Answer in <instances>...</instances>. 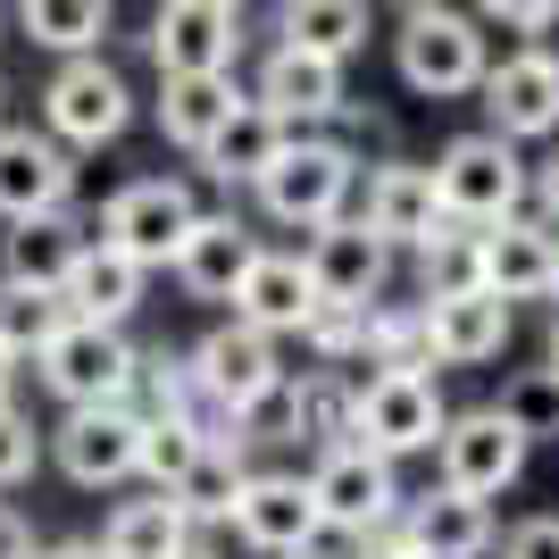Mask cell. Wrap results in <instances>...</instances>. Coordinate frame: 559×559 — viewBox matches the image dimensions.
<instances>
[{"instance_id":"1","label":"cell","mask_w":559,"mask_h":559,"mask_svg":"<svg viewBox=\"0 0 559 559\" xmlns=\"http://www.w3.org/2000/svg\"><path fill=\"white\" fill-rule=\"evenodd\" d=\"M34 368H43V384L68 401V409H126L134 384H142L134 343L117 326H84V318H68V326L50 334V343L34 350Z\"/></svg>"},{"instance_id":"2","label":"cell","mask_w":559,"mask_h":559,"mask_svg":"<svg viewBox=\"0 0 559 559\" xmlns=\"http://www.w3.org/2000/svg\"><path fill=\"white\" fill-rule=\"evenodd\" d=\"M443 393L426 368H376L359 393H350V443L376 451V460H401V451H435L443 443Z\"/></svg>"},{"instance_id":"3","label":"cell","mask_w":559,"mask_h":559,"mask_svg":"<svg viewBox=\"0 0 559 559\" xmlns=\"http://www.w3.org/2000/svg\"><path fill=\"white\" fill-rule=\"evenodd\" d=\"M426 176H435V210L451 226H501L526 201V167L501 134H460L443 151V167H426Z\"/></svg>"},{"instance_id":"4","label":"cell","mask_w":559,"mask_h":559,"mask_svg":"<svg viewBox=\"0 0 559 559\" xmlns=\"http://www.w3.org/2000/svg\"><path fill=\"white\" fill-rule=\"evenodd\" d=\"M192 393L210 401L217 418H259V409H267V401L284 393V359H276V334H259V326H242V318H234V326H217L210 343L192 350Z\"/></svg>"},{"instance_id":"5","label":"cell","mask_w":559,"mask_h":559,"mask_svg":"<svg viewBox=\"0 0 559 559\" xmlns=\"http://www.w3.org/2000/svg\"><path fill=\"white\" fill-rule=\"evenodd\" d=\"M259 201H267V217H284V226H326V217H343V192H350V151L343 142H276V159L251 176Z\"/></svg>"},{"instance_id":"6","label":"cell","mask_w":559,"mask_h":559,"mask_svg":"<svg viewBox=\"0 0 559 559\" xmlns=\"http://www.w3.org/2000/svg\"><path fill=\"white\" fill-rule=\"evenodd\" d=\"M192 217H201V210H192V192L176 185V176H142V185H126L109 210H100V242L151 276V267L176 259V242L192 234Z\"/></svg>"},{"instance_id":"7","label":"cell","mask_w":559,"mask_h":559,"mask_svg":"<svg viewBox=\"0 0 559 559\" xmlns=\"http://www.w3.org/2000/svg\"><path fill=\"white\" fill-rule=\"evenodd\" d=\"M318 518H326L334 535H376L384 518H401V485H393V460H376L359 443H326L318 476H301Z\"/></svg>"},{"instance_id":"8","label":"cell","mask_w":559,"mask_h":559,"mask_svg":"<svg viewBox=\"0 0 559 559\" xmlns=\"http://www.w3.org/2000/svg\"><path fill=\"white\" fill-rule=\"evenodd\" d=\"M401 75L435 100L476 93L485 84V34L467 17H451V9H409V25H401Z\"/></svg>"},{"instance_id":"9","label":"cell","mask_w":559,"mask_h":559,"mask_svg":"<svg viewBox=\"0 0 559 559\" xmlns=\"http://www.w3.org/2000/svg\"><path fill=\"white\" fill-rule=\"evenodd\" d=\"M443 485L451 492H467V501H492L501 485H518V467H526V435H518L501 409H467V418H451L443 426Z\"/></svg>"},{"instance_id":"10","label":"cell","mask_w":559,"mask_h":559,"mask_svg":"<svg viewBox=\"0 0 559 559\" xmlns=\"http://www.w3.org/2000/svg\"><path fill=\"white\" fill-rule=\"evenodd\" d=\"M242 43V0H167L151 25L159 75H226Z\"/></svg>"},{"instance_id":"11","label":"cell","mask_w":559,"mask_h":559,"mask_svg":"<svg viewBox=\"0 0 559 559\" xmlns=\"http://www.w3.org/2000/svg\"><path fill=\"white\" fill-rule=\"evenodd\" d=\"M309 293L334 309H376V293H384V267H393V251L376 242L359 217H326V226H309Z\"/></svg>"},{"instance_id":"12","label":"cell","mask_w":559,"mask_h":559,"mask_svg":"<svg viewBox=\"0 0 559 559\" xmlns=\"http://www.w3.org/2000/svg\"><path fill=\"white\" fill-rule=\"evenodd\" d=\"M476 284L501 301H543L559 293V226L543 217H501L476 234Z\"/></svg>"},{"instance_id":"13","label":"cell","mask_w":559,"mask_h":559,"mask_svg":"<svg viewBox=\"0 0 559 559\" xmlns=\"http://www.w3.org/2000/svg\"><path fill=\"white\" fill-rule=\"evenodd\" d=\"M234 535L267 559H293V551H318L326 518L309 501L301 476H242V501H234Z\"/></svg>"},{"instance_id":"14","label":"cell","mask_w":559,"mask_h":559,"mask_svg":"<svg viewBox=\"0 0 559 559\" xmlns=\"http://www.w3.org/2000/svg\"><path fill=\"white\" fill-rule=\"evenodd\" d=\"M418 326H426V359H443V368H485V359H501V343H510V301L485 293V284L435 293V301L418 309Z\"/></svg>"},{"instance_id":"15","label":"cell","mask_w":559,"mask_h":559,"mask_svg":"<svg viewBox=\"0 0 559 559\" xmlns=\"http://www.w3.org/2000/svg\"><path fill=\"white\" fill-rule=\"evenodd\" d=\"M50 134L59 142H109L126 134V117H134V93L117 84V68H100V59H68V68L50 75Z\"/></svg>"},{"instance_id":"16","label":"cell","mask_w":559,"mask_h":559,"mask_svg":"<svg viewBox=\"0 0 559 559\" xmlns=\"http://www.w3.org/2000/svg\"><path fill=\"white\" fill-rule=\"evenodd\" d=\"M485 109H492V134H501V142L559 134V59L518 50V59L485 68Z\"/></svg>"},{"instance_id":"17","label":"cell","mask_w":559,"mask_h":559,"mask_svg":"<svg viewBox=\"0 0 559 559\" xmlns=\"http://www.w3.org/2000/svg\"><path fill=\"white\" fill-rule=\"evenodd\" d=\"M59 467L75 485H126L134 476V451H142V418L134 409H68V426L50 435Z\"/></svg>"},{"instance_id":"18","label":"cell","mask_w":559,"mask_h":559,"mask_svg":"<svg viewBox=\"0 0 559 559\" xmlns=\"http://www.w3.org/2000/svg\"><path fill=\"white\" fill-rule=\"evenodd\" d=\"M68 192H75V167L59 142L0 126V217H50L68 210Z\"/></svg>"},{"instance_id":"19","label":"cell","mask_w":559,"mask_h":559,"mask_svg":"<svg viewBox=\"0 0 559 559\" xmlns=\"http://www.w3.org/2000/svg\"><path fill=\"white\" fill-rule=\"evenodd\" d=\"M309 309H318V293H309V267L293 251H259L234 284V318L259 334H301Z\"/></svg>"},{"instance_id":"20","label":"cell","mask_w":559,"mask_h":559,"mask_svg":"<svg viewBox=\"0 0 559 559\" xmlns=\"http://www.w3.org/2000/svg\"><path fill=\"white\" fill-rule=\"evenodd\" d=\"M259 259V242L234 217H192V234L176 242V276H185V293L192 301H234V284H242V267Z\"/></svg>"},{"instance_id":"21","label":"cell","mask_w":559,"mask_h":559,"mask_svg":"<svg viewBox=\"0 0 559 559\" xmlns=\"http://www.w3.org/2000/svg\"><path fill=\"white\" fill-rule=\"evenodd\" d=\"M59 301H68V318H84V326H126L142 301V267L134 259H117L109 242H84L68 267V284H59Z\"/></svg>"},{"instance_id":"22","label":"cell","mask_w":559,"mask_h":559,"mask_svg":"<svg viewBox=\"0 0 559 559\" xmlns=\"http://www.w3.org/2000/svg\"><path fill=\"white\" fill-rule=\"evenodd\" d=\"M401 526H409V543H418L426 559H485L492 551V501H467V492H451V485H435Z\"/></svg>"},{"instance_id":"23","label":"cell","mask_w":559,"mask_h":559,"mask_svg":"<svg viewBox=\"0 0 559 559\" xmlns=\"http://www.w3.org/2000/svg\"><path fill=\"white\" fill-rule=\"evenodd\" d=\"M359 226L393 251V242H426V234L443 226V210H435V176L426 167H376L368 176V217Z\"/></svg>"},{"instance_id":"24","label":"cell","mask_w":559,"mask_h":559,"mask_svg":"<svg viewBox=\"0 0 559 559\" xmlns=\"http://www.w3.org/2000/svg\"><path fill=\"white\" fill-rule=\"evenodd\" d=\"M334 100H343V68L301 59V50H276V59H267V75H259V109L276 117L284 134H293L301 117H334Z\"/></svg>"},{"instance_id":"25","label":"cell","mask_w":559,"mask_h":559,"mask_svg":"<svg viewBox=\"0 0 559 559\" xmlns=\"http://www.w3.org/2000/svg\"><path fill=\"white\" fill-rule=\"evenodd\" d=\"M368 43V0H284V50L343 68Z\"/></svg>"},{"instance_id":"26","label":"cell","mask_w":559,"mask_h":559,"mask_svg":"<svg viewBox=\"0 0 559 559\" xmlns=\"http://www.w3.org/2000/svg\"><path fill=\"white\" fill-rule=\"evenodd\" d=\"M75 251H84V234L68 226V217H17V234H9V251H0V267H9V284H34V293H59L75 267Z\"/></svg>"},{"instance_id":"27","label":"cell","mask_w":559,"mask_h":559,"mask_svg":"<svg viewBox=\"0 0 559 559\" xmlns=\"http://www.w3.org/2000/svg\"><path fill=\"white\" fill-rule=\"evenodd\" d=\"M234 100H242L234 75H167V100H159L167 142H176V151H201V142L234 117Z\"/></svg>"},{"instance_id":"28","label":"cell","mask_w":559,"mask_h":559,"mask_svg":"<svg viewBox=\"0 0 559 559\" xmlns=\"http://www.w3.org/2000/svg\"><path fill=\"white\" fill-rule=\"evenodd\" d=\"M234 443H242V435H234ZM234 443H201V460L167 485V501H176V518H185V526L234 518V501H242V460H234Z\"/></svg>"},{"instance_id":"29","label":"cell","mask_w":559,"mask_h":559,"mask_svg":"<svg viewBox=\"0 0 559 559\" xmlns=\"http://www.w3.org/2000/svg\"><path fill=\"white\" fill-rule=\"evenodd\" d=\"M276 142H284V126L259 100H234V117L217 126L210 142H201V159H210V176H226V185H251L259 167L276 159Z\"/></svg>"},{"instance_id":"30","label":"cell","mask_w":559,"mask_h":559,"mask_svg":"<svg viewBox=\"0 0 559 559\" xmlns=\"http://www.w3.org/2000/svg\"><path fill=\"white\" fill-rule=\"evenodd\" d=\"M185 543V518H176V501H126V510L100 526V559H167Z\"/></svg>"},{"instance_id":"31","label":"cell","mask_w":559,"mask_h":559,"mask_svg":"<svg viewBox=\"0 0 559 559\" xmlns=\"http://www.w3.org/2000/svg\"><path fill=\"white\" fill-rule=\"evenodd\" d=\"M17 25H25L43 50H68V59H84V50L109 34V0H17Z\"/></svg>"},{"instance_id":"32","label":"cell","mask_w":559,"mask_h":559,"mask_svg":"<svg viewBox=\"0 0 559 559\" xmlns=\"http://www.w3.org/2000/svg\"><path fill=\"white\" fill-rule=\"evenodd\" d=\"M59 326H68V301H59V293L0 284V350H9V359H34V350H43Z\"/></svg>"},{"instance_id":"33","label":"cell","mask_w":559,"mask_h":559,"mask_svg":"<svg viewBox=\"0 0 559 559\" xmlns=\"http://www.w3.org/2000/svg\"><path fill=\"white\" fill-rule=\"evenodd\" d=\"M201 443H226V435H210V426H192V418H142L134 476H159V492H167L192 460H201Z\"/></svg>"},{"instance_id":"34","label":"cell","mask_w":559,"mask_h":559,"mask_svg":"<svg viewBox=\"0 0 559 559\" xmlns=\"http://www.w3.org/2000/svg\"><path fill=\"white\" fill-rule=\"evenodd\" d=\"M359 359H368V368H435L418 309H368V318H359Z\"/></svg>"},{"instance_id":"35","label":"cell","mask_w":559,"mask_h":559,"mask_svg":"<svg viewBox=\"0 0 559 559\" xmlns=\"http://www.w3.org/2000/svg\"><path fill=\"white\" fill-rule=\"evenodd\" d=\"M492 409H501L526 443H559V376H551V368H526L510 393L492 401Z\"/></svg>"},{"instance_id":"36","label":"cell","mask_w":559,"mask_h":559,"mask_svg":"<svg viewBox=\"0 0 559 559\" xmlns=\"http://www.w3.org/2000/svg\"><path fill=\"white\" fill-rule=\"evenodd\" d=\"M418 259H426V301H435V293H467V284H476V234H460L451 217L418 242Z\"/></svg>"},{"instance_id":"37","label":"cell","mask_w":559,"mask_h":559,"mask_svg":"<svg viewBox=\"0 0 559 559\" xmlns=\"http://www.w3.org/2000/svg\"><path fill=\"white\" fill-rule=\"evenodd\" d=\"M284 409H293V435H350V393L326 384V376H309Z\"/></svg>"},{"instance_id":"38","label":"cell","mask_w":559,"mask_h":559,"mask_svg":"<svg viewBox=\"0 0 559 559\" xmlns=\"http://www.w3.org/2000/svg\"><path fill=\"white\" fill-rule=\"evenodd\" d=\"M359 318H368V309H334V301H318L309 309V350H318V359H359Z\"/></svg>"},{"instance_id":"39","label":"cell","mask_w":559,"mask_h":559,"mask_svg":"<svg viewBox=\"0 0 559 559\" xmlns=\"http://www.w3.org/2000/svg\"><path fill=\"white\" fill-rule=\"evenodd\" d=\"M34 460H43V435H34V418L0 409V492L25 485V476H34Z\"/></svg>"},{"instance_id":"40","label":"cell","mask_w":559,"mask_h":559,"mask_svg":"<svg viewBox=\"0 0 559 559\" xmlns=\"http://www.w3.org/2000/svg\"><path fill=\"white\" fill-rule=\"evenodd\" d=\"M501 559H559V518H526V526L501 543Z\"/></svg>"},{"instance_id":"41","label":"cell","mask_w":559,"mask_h":559,"mask_svg":"<svg viewBox=\"0 0 559 559\" xmlns=\"http://www.w3.org/2000/svg\"><path fill=\"white\" fill-rule=\"evenodd\" d=\"M359 559H426V551L409 543V526H401V518H384L376 535H359Z\"/></svg>"},{"instance_id":"42","label":"cell","mask_w":559,"mask_h":559,"mask_svg":"<svg viewBox=\"0 0 559 559\" xmlns=\"http://www.w3.org/2000/svg\"><path fill=\"white\" fill-rule=\"evenodd\" d=\"M559 0H485V17H501V25H543Z\"/></svg>"},{"instance_id":"43","label":"cell","mask_w":559,"mask_h":559,"mask_svg":"<svg viewBox=\"0 0 559 559\" xmlns=\"http://www.w3.org/2000/svg\"><path fill=\"white\" fill-rule=\"evenodd\" d=\"M0 559H34V526L17 510H0Z\"/></svg>"},{"instance_id":"44","label":"cell","mask_w":559,"mask_h":559,"mask_svg":"<svg viewBox=\"0 0 559 559\" xmlns=\"http://www.w3.org/2000/svg\"><path fill=\"white\" fill-rule=\"evenodd\" d=\"M34 559H100V543H50V551H34Z\"/></svg>"},{"instance_id":"45","label":"cell","mask_w":559,"mask_h":559,"mask_svg":"<svg viewBox=\"0 0 559 559\" xmlns=\"http://www.w3.org/2000/svg\"><path fill=\"white\" fill-rule=\"evenodd\" d=\"M535 192H543V210H551V226H559V159L543 167V185H535Z\"/></svg>"},{"instance_id":"46","label":"cell","mask_w":559,"mask_h":559,"mask_svg":"<svg viewBox=\"0 0 559 559\" xmlns=\"http://www.w3.org/2000/svg\"><path fill=\"white\" fill-rule=\"evenodd\" d=\"M167 559H217V551H210V543H192V535H185V543H176Z\"/></svg>"},{"instance_id":"47","label":"cell","mask_w":559,"mask_h":559,"mask_svg":"<svg viewBox=\"0 0 559 559\" xmlns=\"http://www.w3.org/2000/svg\"><path fill=\"white\" fill-rule=\"evenodd\" d=\"M9 384H17V359H9V350H0V409H9Z\"/></svg>"},{"instance_id":"48","label":"cell","mask_w":559,"mask_h":559,"mask_svg":"<svg viewBox=\"0 0 559 559\" xmlns=\"http://www.w3.org/2000/svg\"><path fill=\"white\" fill-rule=\"evenodd\" d=\"M543 368H551V376H559V318H551V350H543Z\"/></svg>"},{"instance_id":"49","label":"cell","mask_w":559,"mask_h":559,"mask_svg":"<svg viewBox=\"0 0 559 559\" xmlns=\"http://www.w3.org/2000/svg\"><path fill=\"white\" fill-rule=\"evenodd\" d=\"M293 559H334V551H293Z\"/></svg>"},{"instance_id":"50","label":"cell","mask_w":559,"mask_h":559,"mask_svg":"<svg viewBox=\"0 0 559 559\" xmlns=\"http://www.w3.org/2000/svg\"><path fill=\"white\" fill-rule=\"evenodd\" d=\"M409 9H443V0H409Z\"/></svg>"},{"instance_id":"51","label":"cell","mask_w":559,"mask_h":559,"mask_svg":"<svg viewBox=\"0 0 559 559\" xmlns=\"http://www.w3.org/2000/svg\"><path fill=\"white\" fill-rule=\"evenodd\" d=\"M0 100H9V93H0Z\"/></svg>"}]
</instances>
